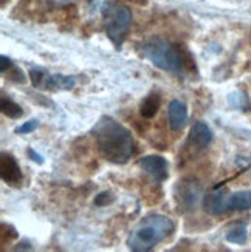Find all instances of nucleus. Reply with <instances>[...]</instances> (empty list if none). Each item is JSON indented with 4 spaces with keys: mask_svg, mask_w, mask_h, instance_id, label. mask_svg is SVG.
Returning a JSON list of instances; mask_svg holds the SVG:
<instances>
[{
    "mask_svg": "<svg viewBox=\"0 0 251 252\" xmlns=\"http://www.w3.org/2000/svg\"><path fill=\"white\" fill-rule=\"evenodd\" d=\"M96 146L101 155L113 164H126L135 153L132 133L110 116H103L93 127Z\"/></svg>",
    "mask_w": 251,
    "mask_h": 252,
    "instance_id": "nucleus-1",
    "label": "nucleus"
},
{
    "mask_svg": "<svg viewBox=\"0 0 251 252\" xmlns=\"http://www.w3.org/2000/svg\"><path fill=\"white\" fill-rule=\"evenodd\" d=\"M174 231V221L166 215L152 214L143 218L127 238V246L134 252H147L160 245Z\"/></svg>",
    "mask_w": 251,
    "mask_h": 252,
    "instance_id": "nucleus-2",
    "label": "nucleus"
},
{
    "mask_svg": "<svg viewBox=\"0 0 251 252\" xmlns=\"http://www.w3.org/2000/svg\"><path fill=\"white\" fill-rule=\"evenodd\" d=\"M141 53L150 63H154L163 71L181 74L186 70V61L181 51L163 39H152L146 42L141 48Z\"/></svg>",
    "mask_w": 251,
    "mask_h": 252,
    "instance_id": "nucleus-3",
    "label": "nucleus"
},
{
    "mask_svg": "<svg viewBox=\"0 0 251 252\" xmlns=\"http://www.w3.org/2000/svg\"><path fill=\"white\" fill-rule=\"evenodd\" d=\"M130 24H132V13L126 6H110L106 14V32L115 47H121L126 39Z\"/></svg>",
    "mask_w": 251,
    "mask_h": 252,
    "instance_id": "nucleus-4",
    "label": "nucleus"
},
{
    "mask_svg": "<svg viewBox=\"0 0 251 252\" xmlns=\"http://www.w3.org/2000/svg\"><path fill=\"white\" fill-rule=\"evenodd\" d=\"M30 81L33 87L37 90H48V92H61V90H72L76 85L73 76L65 74H50L39 68L30 70Z\"/></svg>",
    "mask_w": 251,
    "mask_h": 252,
    "instance_id": "nucleus-5",
    "label": "nucleus"
},
{
    "mask_svg": "<svg viewBox=\"0 0 251 252\" xmlns=\"http://www.w3.org/2000/svg\"><path fill=\"white\" fill-rule=\"evenodd\" d=\"M174 198H176L177 207L180 211L183 212L192 211L202 198V186L191 178L181 180L176 186Z\"/></svg>",
    "mask_w": 251,
    "mask_h": 252,
    "instance_id": "nucleus-6",
    "label": "nucleus"
},
{
    "mask_svg": "<svg viewBox=\"0 0 251 252\" xmlns=\"http://www.w3.org/2000/svg\"><path fill=\"white\" fill-rule=\"evenodd\" d=\"M140 167L157 183H163L169 177V164L160 155H147L140 159Z\"/></svg>",
    "mask_w": 251,
    "mask_h": 252,
    "instance_id": "nucleus-7",
    "label": "nucleus"
},
{
    "mask_svg": "<svg viewBox=\"0 0 251 252\" xmlns=\"http://www.w3.org/2000/svg\"><path fill=\"white\" fill-rule=\"evenodd\" d=\"M228 193L225 189H219L214 188L213 192L206 193L203 196V209L211 214V215H222L225 212H228Z\"/></svg>",
    "mask_w": 251,
    "mask_h": 252,
    "instance_id": "nucleus-8",
    "label": "nucleus"
},
{
    "mask_svg": "<svg viewBox=\"0 0 251 252\" xmlns=\"http://www.w3.org/2000/svg\"><path fill=\"white\" fill-rule=\"evenodd\" d=\"M0 177L9 186H19L22 183L20 166L11 153H2L0 157Z\"/></svg>",
    "mask_w": 251,
    "mask_h": 252,
    "instance_id": "nucleus-9",
    "label": "nucleus"
},
{
    "mask_svg": "<svg viewBox=\"0 0 251 252\" xmlns=\"http://www.w3.org/2000/svg\"><path fill=\"white\" fill-rule=\"evenodd\" d=\"M213 142V131L205 123H195L191 128L188 146L195 150H203Z\"/></svg>",
    "mask_w": 251,
    "mask_h": 252,
    "instance_id": "nucleus-10",
    "label": "nucleus"
},
{
    "mask_svg": "<svg viewBox=\"0 0 251 252\" xmlns=\"http://www.w3.org/2000/svg\"><path fill=\"white\" fill-rule=\"evenodd\" d=\"M168 118H169V126L174 131H180L188 124V107L184 102L174 99L168 105Z\"/></svg>",
    "mask_w": 251,
    "mask_h": 252,
    "instance_id": "nucleus-11",
    "label": "nucleus"
},
{
    "mask_svg": "<svg viewBox=\"0 0 251 252\" xmlns=\"http://www.w3.org/2000/svg\"><path fill=\"white\" fill-rule=\"evenodd\" d=\"M230 211H248L251 209V190H239L228 196Z\"/></svg>",
    "mask_w": 251,
    "mask_h": 252,
    "instance_id": "nucleus-12",
    "label": "nucleus"
},
{
    "mask_svg": "<svg viewBox=\"0 0 251 252\" xmlns=\"http://www.w3.org/2000/svg\"><path fill=\"white\" fill-rule=\"evenodd\" d=\"M158 108H160V97L158 94L155 93H150L147 94L143 101H141L140 104V115L146 118V119H150V118H154L158 112Z\"/></svg>",
    "mask_w": 251,
    "mask_h": 252,
    "instance_id": "nucleus-13",
    "label": "nucleus"
},
{
    "mask_svg": "<svg viewBox=\"0 0 251 252\" xmlns=\"http://www.w3.org/2000/svg\"><path fill=\"white\" fill-rule=\"evenodd\" d=\"M0 110L2 113L11 119H19L22 115H24V110H22V107L19 104H16L14 101H11L9 97L6 96H2L0 97Z\"/></svg>",
    "mask_w": 251,
    "mask_h": 252,
    "instance_id": "nucleus-14",
    "label": "nucleus"
},
{
    "mask_svg": "<svg viewBox=\"0 0 251 252\" xmlns=\"http://www.w3.org/2000/svg\"><path fill=\"white\" fill-rule=\"evenodd\" d=\"M226 242L234 243V245H244L247 243V227L245 224H237L231 227L226 232Z\"/></svg>",
    "mask_w": 251,
    "mask_h": 252,
    "instance_id": "nucleus-15",
    "label": "nucleus"
},
{
    "mask_svg": "<svg viewBox=\"0 0 251 252\" xmlns=\"http://www.w3.org/2000/svg\"><path fill=\"white\" fill-rule=\"evenodd\" d=\"M115 201V196H113V193L112 192H101V193H98L96 196H95V204L96 206H100V207H104V206H107V204H112Z\"/></svg>",
    "mask_w": 251,
    "mask_h": 252,
    "instance_id": "nucleus-16",
    "label": "nucleus"
},
{
    "mask_svg": "<svg viewBox=\"0 0 251 252\" xmlns=\"http://www.w3.org/2000/svg\"><path fill=\"white\" fill-rule=\"evenodd\" d=\"M37 127H39L37 119H30V121L24 123L20 127L16 128V133H19V135H27V133H31V131H35Z\"/></svg>",
    "mask_w": 251,
    "mask_h": 252,
    "instance_id": "nucleus-17",
    "label": "nucleus"
},
{
    "mask_svg": "<svg viewBox=\"0 0 251 252\" xmlns=\"http://www.w3.org/2000/svg\"><path fill=\"white\" fill-rule=\"evenodd\" d=\"M9 68H13V62L8 56H2L0 58V70H2V73H6V70Z\"/></svg>",
    "mask_w": 251,
    "mask_h": 252,
    "instance_id": "nucleus-18",
    "label": "nucleus"
},
{
    "mask_svg": "<svg viewBox=\"0 0 251 252\" xmlns=\"http://www.w3.org/2000/svg\"><path fill=\"white\" fill-rule=\"evenodd\" d=\"M27 155H28V158H31L35 162H37V164H43V158L39 155V153H37L36 150L28 149V150H27Z\"/></svg>",
    "mask_w": 251,
    "mask_h": 252,
    "instance_id": "nucleus-19",
    "label": "nucleus"
},
{
    "mask_svg": "<svg viewBox=\"0 0 251 252\" xmlns=\"http://www.w3.org/2000/svg\"><path fill=\"white\" fill-rule=\"evenodd\" d=\"M56 2H58L59 5H64V3H69V2H72V0H56Z\"/></svg>",
    "mask_w": 251,
    "mask_h": 252,
    "instance_id": "nucleus-20",
    "label": "nucleus"
}]
</instances>
